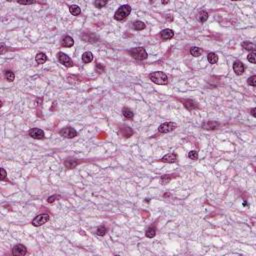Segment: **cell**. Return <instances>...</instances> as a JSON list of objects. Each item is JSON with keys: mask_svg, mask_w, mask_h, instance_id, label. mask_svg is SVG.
<instances>
[{"mask_svg": "<svg viewBox=\"0 0 256 256\" xmlns=\"http://www.w3.org/2000/svg\"><path fill=\"white\" fill-rule=\"evenodd\" d=\"M145 23L142 21H140V20H136V21L133 22V28L135 30H137V31H140V30H143L144 28H145Z\"/></svg>", "mask_w": 256, "mask_h": 256, "instance_id": "cell-25", "label": "cell"}, {"mask_svg": "<svg viewBox=\"0 0 256 256\" xmlns=\"http://www.w3.org/2000/svg\"><path fill=\"white\" fill-rule=\"evenodd\" d=\"M145 235H146V237H148V238H153L156 235V228L154 226L149 227L148 229L146 230Z\"/></svg>", "mask_w": 256, "mask_h": 256, "instance_id": "cell-29", "label": "cell"}, {"mask_svg": "<svg viewBox=\"0 0 256 256\" xmlns=\"http://www.w3.org/2000/svg\"><path fill=\"white\" fill-rule=\"evenodd\" d=\"M161 162H164V163H174V162L177 161V154L175 152H171V153H168L166 155H164L162 158L160 159Z\"/></svg>", "mask_w": 256, "mask_h": 256, "instance_id": "cell-11", "label": "cell"}, {"mask_svg": "<svg viewBox=\"0 0 256 256\" xmlns=\"http://www.w3.org/2000/svg\"><path fill=\"white\" fill-rule=\"evenodd\" d=\"M106 4H107V1H95L94 2L96 8H103Z\"/></svg>", "mask_w": 256, "mask_h": 256, "instance_id": "cell-36", "label": "cell"}, {"mask_svg": "<svg viewBox=\"0 0 256 256\" xmlns=\"http://www.w3.org/2000/svg\"><path fill=\"white\" fill-rule=\"evenodd\" d=\"M95 70H96V72H98V73H103L105 71V66L102 64H100V63H97L95 66Z\"/></svg>", "mask_w": 256, "mask_h": 256, "instance_id": "cell-33", "label": "cell"}, {"mask_svg": "<svg viewBox=\"0 0 256 256\" xmlns=\"http://www.w3.org/2000/svg\"><path fill=\"white\" fill-rule=\"evenodd\" d=\"M247 82H248V85L255 87V86H256V76L253 75V76H251V77H249V78H248Z\"/></svg>", "mask_w": 256, "mask_h": 256, "instance_id": "cell-34", "label": "cell"}, {"mask_svg": "<svg viewBox=\"0 0 256 256\" xmlns=\"http://www.w3.org/2000/svg\"><path fill=\"white\" fill-rule=\"evenodd\" d=\"M233 70H234L235 74L236 75H241L243 74L245 70V67H244V64L241 62V61H235L233 63Z\"/></svg>", "mask_w": 256, "mask_h": 256, "instance_id": "cell-12", "label": "cell"}, {"mask_svg": "<svg viewBox=\"0 0 256 256\" xmlns=\"http://www.w3.org/2000/svg\"><path fill=\"white\" fill-rule=\"evenodd\" d=\"M106 137H107V134L104 132H101L99 135H98V138L99 139H105Z\"/></svg>", "mask_w": 256, "mask_h": 256, "instance_id": "cell-40", "label": "cell"}, {"mask_svg": "<svg viewBox=\"0 0 256 256\" xmlns=\"http://www.w3.org/2000/svg\"><path fill=\"white\" fill-rule=\"evenodd\" d=\"M5 79H6L7 81H9V82L14 81V79H15L14 72L12 71V70H7V71L5 72Z\"/></svg>", "mask_w": 256, "mask_h": 256, "instance_id": "cell-30", "label": "cell"}, {"mask_svg": "<svg viewBox=\"0 0 256 256\" xmlns=\"http://www.w3.org/2000/svg\"><path fill=\"white\" fill-rule=\"evenodd\" d=\"M106 233H107V228H106L104 225H101V226H99L96 229V234H97L98 236H104Z\"/></svg>", "mask_w": 256, "mask_h": 256, "instance_id": "cell-31", "label": "cell"}, {"mask_svg": "<svg viewBox=\"0 0 256 256\" xmlns=\"http://www.w3.org/2000/svg\"><path fill=\"white\" fill-rule=\"evenodd\" d=\"M255 111H256V108H252L251 111H250V113H251V115L253 116V117H256V113H255Z\"/></svg>", "mask_w": 256, "mask_h": 256, "instance_id": "cell-42", "label": "cell"}, {"mask_svg": "<svg viewBox=\"0 0 256 256\" xmlns=\"http://www.w3.org/2000/svg\"><path fill=\"white\" fill-rule=\"evenodd\" d=\"M131 12V7L130 5L125 4V5H121L119 8L116 10L115 13H114V19L117 20V21H122L130 14Z\"/></svg>", "mask_w": 256, "mask_h": 256, "instance_id": "cell-2", "label": "cell"}, {"mask_svg": "<svg viewBox=\"0 0 256 256\" xmlns=\"http://www.w3.org/2000/svg\"><path fill=\"white\" fill-rule=\"evenodd\" d=\"M57 58H58V61H59L61 64H63L64 66L66 67H72L73 65V61L71 60V58H70L68 55H66L65 53L63 52H58L57 54Z\"/></svg>", "mask_w": 256, "mask_h": 256, "instance_id": "cell-7", "label": "cell"}, {"mask_svg": "<svg viewBox=\"0 0 256 256\" xmlns=\"http://www.w3.org/2000/svg\"><path fill=\"white\" fill-rule=\"evenodd\" d=\"M188 157L191 160H197V159H198V151L191 150L188 153Z\"/></svg>", "mask_w": 256, "mask_h": 256, "instance_id": "cell-32", "label": "cell"}, {"mask_svg": "<svg viewBox=\"0 0 256 256\" xmlns=\"http://www.w3.org/2000/svg\"><path fill=\"white\" fill-rule=\"evenodd\" d=\"M177 128V124L174 122H165L162 123L158 127V131L160 133H169L171 131L175 130Z\"/></svg>", "mask_w": 256, "mask_h": 256, "instance_id": "cell-6", "label": "cell"}, {"mask_svg": "<svg viewBox=\"0 0 256 256\" xmlns=\"http://www.w3.org/2000/svg\"><path fill=\"white\" fill-rule=\"evenodd\" d=\"M133 130L131 127H129V126H123L122 128H120V134L122 136H124V137L128 138L130 137V136L133 135Z\"/></svg>", "mask_w": 256, "mask_h": 256, "instance_id": "cell-17", "label": "cell"}, {"mask_svg": "<svg viewBox=\"0 0 256 256\" xmlns=\"http://www.w3.org/2000/svg\"><path fill=\"white\" fill-rule=\"evenodd\" d=\"M178 175H175V174H174V175H168V174H165V175H162L161 176V178H160V182L163 185H165V184H167L168 183V182H170V180L172 178H174V177H177Z\"/></svg>", "mask_w": 256, "mask_h": 256, "instance_id": "cell-27", "label": "cell"}, {"mask_svg": "<svg viewBox=\"0 0 256 256\" xmlns=\"http://www.w3.org/2000/svg\"><path fill=\"white\" fill-rule=\"evenodd\" d=\"M5 52V45L4 43H1V50H0V54H4Z\"/></svg>", "mask_w": 256, "mask_h": 256, "instance_id": "cell-41", "label": "cell"}, {"mask_svg": "<svg viewBox=\"0 0 256 256\" xmlns=\"http://www.w3.org/2000/svg\"><path fill=\"white\" fill-rule=\"evenodd\" d=\"M122 114L123 116L125 117L126 119H132L134 117V113L133 111L128 107H124L122 109Z\"/></svg>", "mask_w": 256, "mask_h": 256, "instance_id": "cell-23", "label": "cell"}, {"mask_svg": "<svg viewBox=\"0 0 256 256\" xmlns=\"http://www.w3.org/2000/svg\"><path fill=\"white\" fill-rule=\"evenodd\" d=\"M129 54H130L134 59L140 60V61L147 59V57H148V54H147V52H146V50L144 47L132 48V49L129 50Z\"/></svg>", "mask_w": 256, "mask_h": 256, "instance_id": "cell-3", "label": "cell"}, {"mask_svg": "<svg viewBox=\"0 0 256 256\" xmlns=\"http://www.w3.org/2000/svg\"><path fill=\"white\" fill-rule=\"evenodd\" d=\"M50 217L48 214H39L37 215L35 218L31 221V224L33 225L35 227H38V226H41V225L45 224L49 221Z\"/></svg>", "mask_w": 256, "mask_h": 256, "instance_id": "cell-5", "label": "cell"}, {"mask_svg": "<svg viewBox=\"0 0 256 256\" xmlns=\"http://www.w3.org/2000/svg\"><path fill=\"white\" fill-rule=\"evenodd\" d=\"M58 199H60L59 195L54 194V195H52V196L48 197V198H47V202H48V203H53V202L56 201V200H58Z\"/></svg>", "mask_w": 256, "mask_h": 256, "instance_id": "cell-35", "label": "cell"}, {"mask_svg": "<svg viewBox=\"0 0 256 256\" xmlns=\"http://www.w3.org/2000/svg\"><path fill=\"white\" fill-rule=\"evenodd\" d=\"M59 134L64 138L71 139V138H74L77 136V131H76L73 127H71V126H67V127L61 129V130L59 131Z\"/></svg>", "mask_w": 256, "mask_h": 256, "instance_id": "cell-4", "label": "cell"}, {"mask_svg": "<svg viewBox=\"0 0 256 256\" xmlns=\"http://www.w3.org/2000/svg\"><path fill=\"white\" fill-rule=\"evenodd\" d=\"M6 176H7V173H6V171H5V169L4 168H1V181H4L5 180V178H6Z\"/></svg>", "mask_w": 256, "mask_h": 256, "instance_id": "cell-38", "label": "cell"}, {"mask_svg": "<svg viewBox=\"0 0 256 256\" xmlns=\"http://www.w3.org/2000/svg\"><path fill=\"white\" fill-rule=\"evenodd\" d=\"M69 11L73 16H78L81 13V9L78 5H71V6H69Z\"/></svg>", "mask_w": 256, "mask_h": 256, "instance_id": "cell-24", "label": "cell"}, {"mask_svg": "<svg viewBox=\"0 0 256 256\" xmlns=\"http://www.w3.org/2000/svg\"><path fill=\"white\" fill-rule=\"evenodd\" d=\"M202 53H203V50H202L201 48H199V47L194 46V47H191V48H190V54H191L192 56H194V57H199V56H201Z\"/></svg>", "mask_w": 256, "mask_h": 256, "instance_id": "cell-20", "label": "cell"}, {"mask_svg": "<svg viewBox=\"0 0 256 256\" xmlns=\"http://www.w3.org/2000/svg\"><path fill=\"white\" fill-rule=\"evenodd\" d=\"M93 60V54L90 51H86L82 54V61L84 63H90Z\"/></svg>", "mask_w": 256, "mask_h": 256, "instance_id": "cell-22", "label": "cell"}, {"mask_svg": "<svg viewBox=\"0 0 256 256\" xmlns=\"http://www.w3.org/2000/svg\"><path fill=\"white\" fill-rule=\"evenodd\" d=\"M162 3H163V4H167V3H169V1H163Z\"/></svg>", "mask_w": 256, "mask_h": 256, "instance_id": "cell-43", "label": "cell"}, {"mask_svg": "<svg viewBox=\"0 0 256 256\" xmlns=\"http://www.w3.org/2000/svg\"><path fill=\"white\" fill-rule=\"evenodd\" d=\"M183 102V105L184 107L186 108L187 110L191 111V110H194V109H197L198 108V105H197V103L195 102V101L191 100V99H185L182 101Z\"/></svg>", "mask_w": 256, "mask_h": 256, "instance_id": "cell-14", "label": "cell"}, {"mask_svg": "<svg viewBox=\"0 0 256 256\" xmlns=\"http://www.w3.org/2000/svg\"><path fill=\"white\" fill-rule=\"evenodd\" d=\"M19 4H23V5H29V4H34L36 3L35 1H18Z\"/></svg>", "mask_w": 256, "mask_h": 256, "instance_id": "cell-39", "label": "cell"}, {"mask_svg": "<svg viewBox=\"0 0 256 256\" xmlns=\"http://www.w3.org/2000/svg\"><path fill=\"white\" fill-rule=\"evenodd\" d=\"M220 126L219 122H216V121H205V122L202 123L201 127L203 129H206V130H215V129H218Z\"/></svg>", "mask_w": 256, "mask_h": 256, "instance_id": "cell-10", "label": "cell"}, {"mask_svg": "<svg viewBox=\"0 0 256 256\" xmlns=\"http://www.w3.org/2000/svg\"><path fill=\"white\" fill-rule=\"evenodd\" d=\"M28 135L30 137L34 139H44L45 138V133L42 129L40 128H31L28 131Z\"/></svg>", "mask_w": 256, "mask_h": 256, "instance_id": "cell-8", "label": "cell"}, {"mask_svg": "<svg viewBox=\"0 0 256 256\" xmlns=\"http://www.w3.org/2000/svg\"><path fill=\"white\" fill-rule=\"evenodd\" d=\"M12 255L13 256H24L27 253V249L24 245L16 244L12 248Z\"/></svg>", "mask_w": 256, "mask_h": 256, "instance_id": "cell-9", "label": "cell"}, {"mask_svg": "<svg viewBox=\"0 0 256 256\" xmlns=\"http://www.w3.org/2000/svg\"><path fill=\"white\" fill-rule=\"evenodd\" d=\"M148 77L152 82L158 85H166L168 83V76L162 71L152 72L148 75Z\"/></svg>", "mask_w": 256, "mask_h": 256, "instance_id": "cell-1", "label": "cell"}, {"mask_svg": "<svg viewBox=\"0 0 256 256\" xmlns=\"http://www.w3.org/2000/svg\"><path fill=\"white\" fill-rule=\"evenodd\" d=\"M207 59H208V62L210 64H216L217 61H218V55L214 52H210L207 55Z\"/></svg>", "mask_w": 256, "mask_h": 256, "instance_id": "cell-21", "label": "cell"}, {"mask_svg": "<svg viewBox=\"0 0 256 256\" xmlns=\"http://www.w3.org/2000/svg\"><path fill=\"white\" fill-rule=\"evenodd\" d=\"M160 37L162 40H169L174 37V31L171 29H163L160 32Z\"/></svg>", "mask_w": 256, "mask_h": 256, "instance_id": "cell-15", "label": "cell"}, {"mask_svg": "<svg viewBox=\"0 0 256 256\" xmlns=\"http://www.w3.org/2000/svg\"><path fill=\"white\" fill-rule=\"evenodd\" d=\"M81 38H82V40L87 41V42H96V41H98V37L96 36L94 33H92V32H84V33L81 35Z\"/></svg>", "mask_w": 256, "mask_h": 256, "instance_id": "cell-13", "label": "cell"}, {"mask_svg": "<svg viewBox=\"0 0 256 256\" xmlns=\"http://www.w3.org/2000/svg\"><path fill=\"white\" fill-rule=\"evenodd\" d=\"M35 61H36L37 64H44L45 62L47 61V56L44 52H39L36 54L35 56Z\"/></svg>", "mask_w": 256, "mask_h": 256, "instance_id": "cell-18", "label": "cell"}, {"mask_svg": "<svg viewBox=\"0 0 256 256\" xmlns=\"http://www.w3.org/2000/svg\"><path fill=\"white\" fill-rule=\"evenodd\" d=\"M242 47L244 48L245 50H248V51L255 52V45L253 44L252 42H248V41L243 42L242 43Z\"/></svg>", "mask_w": 256, "mask_h": 256, "instance_id": "cell-26", "label": "cell"}, {"mask_svg": "<svg viewBox=\"0 0 256 256\" xmlns=\"http://www.w3.org/2000/svg\"><path fill=\"white\" fill-rule=\"evenodd\" d=\"M73 44H74V39H73L72 37L68 36V35H66V36L63 38L61 42V45L63 47H72Z\"/></svg>", "mask_w": 256, "mask_h": 256, "instance_id": "cell-19", "label": "cell"}, {"mask_svg": "<svg viewBox=\"0 0 256 256\" xmlns=\"http://www.w3.org/2000/svg\"><path fill=\"white\" fill-rule=\"evenodd\" d=\"M79 163H80V161L77 160V159H74V158H67L66 160L64 161V165L67 169L75 168Z\"/></svg>", "mask_w": 256, "mask_h": 256, "instance_id": "cell-16", "label": "cell"}, {"mask_svg": "<svg viewBox=\"0 0 256 256\" xmlns=\"http://www.w3.org/2000/svg\"><path fill=\"white\" fill-rule=\"evenodd\" d=\"M255 52H251L250 53V54H248V57H247V59H248V61L249 62H251V63H253V64H254V63L256 62V60H255Z\"/></svg>", "mask_w": 256, "mask_h": 256, "instance_id": "cell-37", "label": "cell"}, {"mask_svg": "<svg viewBox=\"0 0 256 256\" xmlns=\"http://www.w3.org/2000/svg\"><path fill=\"white\" fill-rule=\"evenodd\" d=\"M208 17H209V14L207 13L206 11H204V10L203 11H200L198 14V20L201 23H204V22L208 19Z\"/></svg>", "mask_w": 256, "mask_h": 256, "instance_id": "cell-28", "label": "cell"}]
</instances>
